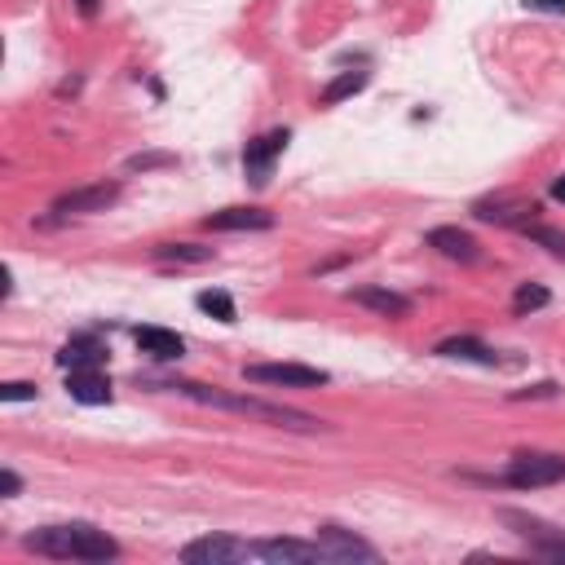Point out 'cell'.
I'll list each match as a JSON object with an SVG mask.
<instances>
[{
    "label": "cell",
    "instance_id": "83f0119b",
    "mask_svg": "<svg viewBox=\"0 0 565 565\" xmlns=\"http://www.w3.org/2000/svg\"><path fill=\"white\" fill-rule=\"evenodd\" d=\"M526 9H534V14H565V0H526Z\"/></svg>",
    "mask_w": 565,
    "mask_h": 565
},
{
    "label": "cell",
    "instance_id": "d4e9b609",
    "mask_svg": "<svg viewBox=\"0 0 565 565\" xmlns=\"http://www.w3.org/2000/svg\"><path fill=\"white\" fill-rule=\"evenodd\" d=\"M0 402H35V385L32 380H9V385H0Z\"/></svg>",
    "mask_w": 565,
    "mask_h": 565
},
{
    "label": "cell",
    "instance_id": "9c48e42d",
    "mask_svg": "<svg viewBox=\"0 0 565 565\" xmlns=\"http://www.w3.org/2000/svg\"><path fill=\"white\" fill-rule=\"evenodd\" d=\"M318 543H323V552L332 557L336 565H349V561H380V552L358 539L354 531H345V526H318Z\"/></svg>",
    "mask_w": 565,
    "mask_h": 565
},
{
    "label": "cell",
    "instance_id": "9a60e30c",
    "mask_svg": "<svg viewBox=\"0 0 565 565\" xmlns=\"http://www.w3.org/2000/svg\"><path fill=\"white\" fill-rule=\"evenodd\" d=\"M67 394L84 406H106L111 402V380L102 375L98 366H84V371H71L67 375Z\"/></svg>",
    "mask_w": 565,
    "mask_h": 565
},
{
    "label": "cell",
    "instance_id": "f1b7e54d",
    "mask_svg": "<svg viewBox=\"0 0 565 565\" xmlns=\"http://www.w3.org/2000/svg\"><path fill=\"white\" fill-rule=\"evenodd\" d=\"M75 9H80L84 18H93V14H98V0H75Z\"/></svg>",
    "mask_w": 565,
    "mask_h": 565
},
{
    "label": "cell",
    "instance_id": "7402d4cb",
    "mask_svg": "<svg viewBox=\"0 0 565 565\" xmlns=\"http://www.w3.org/2000/svg\"><path fill=\"white\" fill-rule=\"evenodd\" d=\"M548 300H552V292H548L543 283H521L517 297H512V309H517V314H534V309H543Z\"/></svg>",
    "mask_w": 565,
    "mask_h": 565
},
{
    "label": "cell",
    "instance_id": "7a4b0ae2",
    "mask_svg": "<svg viewBox=\"0 0 565 565\" xmlns=\"http://www.w3.org/2000/svg\"><path fill=\"white\" fill-rule=\"evenodd\" d=\"M23 548L40 552V557H54V561H115L120 557V543L89 521L40 526V531L23 534Z\"/></svg>",
    "mask_w": 565,
    "mask_h": 565
},
{
    "label": "cell",
    "instance_id": "603a6c76",
    "mask_svg": "<svg viewBox=\"0 0 565 565\" xmlns=\"http://www.w3.org/2000/svg\"><path fill=\"white\" fill-rule=\"evenodd\" d=\"M172 164H177V155H168V151H141V155L124 160V172H155V168H172Z\"/></svg>",
    "mask_w": 565,
    "mask_h": 565
},
{
    "label": "cell",
    "instance_id": "ac0fdd59",
    "mask_svg": "<svg viewBox=\"0 0 565 565\" xmlns=\"http://www.w3.org/2000/svg\"><path fill=\"white\" fill-rule=\"evenodd\" d=\"M424 243L437 248L442 257H451V261H477V243H472V234H464L460 226H437V230L424 234Z\"/></svg>",
    "mask_w": 565,
    "mask_h": 565
},
{
    "label": "cell",
    "instance_id": "52a82bcc",
    "mask_svg": "<svg viewBox=\"0 0 565 565\" xmlns=\"http://www.w3.org/2000/svg\"><path fill=\"white\" fill-rule=\"evenodd\" d=\"M252 557H257V561H274V565L332 561L318 539H314V543H305V539H261V543H252Z\"/></svg>",
    "mask_w": 565,
    "mask_h": 565
},
{
    "label": "cell",
    "instance_id": "ffe728a7",
    "mask_svg": "<svg viewBox=\"0 0 565 565\" xmlns=\"http://www.w3.org/2000/svg\"><path fill=\"white\" fill-rule=\"evenodd\" d=\"M155 261H186V266H203V261H212V248H200V243H160V248H155Z\"/></svg>",
    "mask_w": 565,
    "mask_h": 565
},
{
    "label": "cell",
    "instance_id": "d6986e66",
    "mask_svg": "<svg viewBox=\"0 0 565 565\" xmlns=\"http://www.w3.org/2000/svg\"><path fill=\"white\" fill-rule=\"evenodd\" d=\"M366 80H371L366 71H340V75H336L332 84H327V89L318 93V106H340L345 98L363 93V89H366Z\"/></svg>",
    "mask_w": 565,
    "mask_h": 565
},
{
    "label": "cell",
    "instance_id": "4fadbf2b",
    "mask_svg": "<svg viewBox=\"0 0 565 565\" xmlns=\"http://www.w3.org/2000/svg\"><path fill=\"white\" fill-rule=\"evenodd\" d=\"M133 340H137V349L146 358H155V363H177L186 354V340L177 332H164V327H137Z\"/></svg>",
    "mask_w": 565,
    "mask_h": 565
},
{
    "label": "cell",
    "instance_id": "277c9868",
    "mask_svg": "<svg viewBox=\"0 0 565 565\" xmlns=\"http://www.w3.org/2000/svg\"><path fill=\"white\" fill-rule=\"evenodd\" d=\"M503 477H508V486H517V491L557 486L565 477V455H552V451H517Z\"/></svg>",
    "mask_w": 565,
    "mask_h": 565
},
{
    "label": "cell",
    "instance_id": "e0dca14e",
    "mask_svg": "<svg viewBox=\"0 0 565 565\" xmlns=\"http://www.w3.org/2000/svg\"><path fill=\"white\" fill-rule=\"evenodd\" d=\"M437 358H460V363H477V366H499V354L491 345H482L477 336H451L433 349Z\"/></svg>",
    "mask_w": 565,
    "mask_h": 565
},
{
    "label": "cell",
    "instance_id": "8992f818",
    "mask_svg": "<svg viewBox=\"0 0 565 565\" xmlns=\"http://www.w3.org/2000/svg\"><path fill=\"white\" fill-rule=\"evenodd\" d=\"M181 561L186 565H234V561H257L252 557V543H239L230 534H208L181 548Z\"/></svg>",
    "mask_w": 565,
    "mask_h": 565
},
{
    "label": "cell",
    "instance_id": "5b68a950",
    "mask_svg": "<svg viewBox=\"0 0 565 565\" xmlns=\"http://www.w3.org/2000/svg\"><path fill=\"white\" fill-rule=\"evenodd\" d=\"M248 385H274V389H318L332 375L318 366H300V363H248L243 366Z\"/></svg>",
    "mask_w": 565,
    "mask_h": 565
},
{
    "label": "cell",
    "instance_id": "5bb4252c",
    "mask_svg": "<svg viewBox=\"0 0 565 565\" xmlns=\"http://www.w3.org/2000/svg\"><path fill=\"white\" fill-rule=\"evenodd\" d=\"M208 230H269L274 226V212L266 208H221L203 221Z\"/></svg>",
    "mask_w": 565,
    "mask_h": 565
},
{
    "label": "cell",
    "instance_id": "7c38bea8",
    "mask_svg": "<svg viewBox=\"0 0 565 565\" xmlns=\"http://www.w3.org/2000/svg\"><path fill=\"white\" fill-rule=\"evenodd\" d=\"M111 358L106 354V345H102L98 336H71L67 345L58 349V366L63 371H84V366H102Z\"/></svg>",
    "mask_w": 565,
    "mask_h": 565
},
{
    "label": "cell",
    "instance_id": "6da1fadb",
    "mask_svg": "<svg viewBox=\"0 0 565 565\" xmlns=\"http://www.w3.org/2000/svg\"><path fill=\"white\" fill-rule=\"evenodd\" d=\"M146 389H168V394L195 398V402H203V406H221V411H239V415H252V420H269V424H278V429H297V433L327 429L323 420L305 415L297 406H278V402L252 398V394H221V389L200 385V380H146Z\"/></svg>",
    "mask_w": 565,
    "mask_h": 565
},
{
    "label": "cell",
    "instance_id": "cb8c5ba5",
    "mask_svg": "<svg viewBox=\"0 0 565 565\" xmlns=\"http://www.w3.org/2000/svg\"><path fill=\"white\" fill-rule=\"evenodd\" d=\"M521 230L531 234L534 243H543V248H552L557 257H565V234H561V230H552V226H531V221H526Z\"/></svg>",
    "mask_w": 565,
    "mask_h": 565
},
{
    "label": "cell",
    "instance_id": "3957f363",
    "mask_svg": "<svg viewBox=\"0 0 565 565\" xmlns=\"http://www.w3.org/2000/svg\"><path fill=\"white\" fill-rule=\"evenodd\" d=\"M499 521L512 526V534H517L521 543H531L534 557L565 561V531L548 526V521H539V517H531V512H517V508H499Z\"/></svg>",
    "mask_w": 565,
    "mask_h": 565
},
{
    "label": "cell",
    "instance_id": "f546056e",
    "mask_svg": "<svg viewBox=\"0 0 565 565\" xmlns=\"http://www.w3.org/2000/svg\"><path fill=\"white\" fill-rule=\"evenodd\" d=\"M552 200L565 203V177H557V181H552Z\"/></svg>",
    "mask_w": 565,
    "mask_h": 565
},
{
    "label": "cell",
    "instance_id": "4316f807",
    "mask_svg": "<svg viewBox=\"0 0 565 565\" xmlns=\"http://www.w3.org/2000/svg\"><path fill=\"white\" fill-rule=\"evenodd\" d=\"M18 491H23V477H18L14 468H5V472H0V495H5V499H14Z\"/></svg>",
    "mask_w": 565,
    "mask_h": 565
},
{
    "label": "cell",
    "instance_id": "2e32d148",
    "mask_svg": "<svg viewBox=\"0 0 565 565\" xmlns=\"http://www.w3.org/2000/svg\"><path fill=\"white\" fill-rule=\"evenodd\" d=\"M349 300L371 309V314H380V318H406V314H411V300L398 297V292H389V287H354Z\"/></svg>",
    "mask_w": 565,
    "mask_h": 565
},
{
    "label": "cell",
    "instance_id": "8fae6325",
    "mask_svg": "<svg viewBox=\"0 0 565 565\" xmlns=\"http://www.w3.org/2000/svg\"><path fill=\"white\" fill-rule=\"evenodd\" d=\"M534 212H539V203H526V200H512V195H495V200H477L472 203V217L477 221H491V226H526Z\"/></svg>",
    "mask_w": 565,
    "mask_h": 565
},
{
    "label": "cell",
    "instance_id": "ba28073f",
    "mask_svg": "<svg viewBox=\"0 0 565 565\" xmlns=\"http://www.w3.org/2000/svg\"><path fill=\"white\" fill-rule=\"evenodd\" d=\"M115 200H120V181L75 186V190H67V195L54 200V212H58V217H84V212H106Z\"/></svg>",
    "mask_w": 565,
    "mask_h": 565
},
{
    "label": "cell",
    "instance_id": "484cf974",
    "mask_svg": "<svg viewBox=\"0 0 565 565\" xmlns=\"http://www.w3.org/2000/svg\"><path fill=\"white\" fill-rule=\"evenodd\" d=\"M557 394H561V389H557L552 380H543V385H531V389H517L512 402H521V398H557Z\"/></svg>",
    "mask_w": 565,
    "mask_h": 565
},
{
    "label": "cell",
    "instance_id": "30bf717a",
    "mask_svg": "<svg viewBox=\"0 0 565 565\" xmlns=\"http://www.w3.org/2000/svg\"><path fill=\"white\" fill-rule=\"evenodd\" d=\"M287 141L292 133L287 129H274V133L257 137V141H248V151H243V168H248V177H252V186H266L269 181V164L287 151Z\"/></svg>",
    "mask_w": 565,
    "mask_h": 565
},
{
    "label": "cell",
    "instance_id": "44dd1931",
    "mask_svg": "<svg viewBox=\"0 0 565 565\" xmlns=\"http://www.w3.org/2000/svg\"><path fill=\"white\" fill-rule=\"evenodd\" d=\"M195 305H200L203 314H212L217 323H239V309H234L230 292H217V287H208V292H200V297H195Z\"/></svg>",
    "mask_w": 565,
    "mask_h": 565
}]
</instances>
